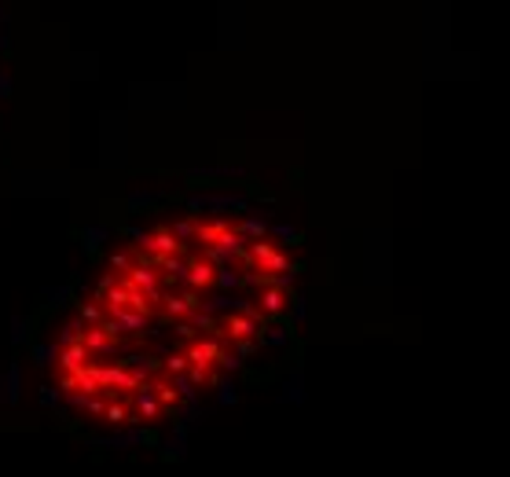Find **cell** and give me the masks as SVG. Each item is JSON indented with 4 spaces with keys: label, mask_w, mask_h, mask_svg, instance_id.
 I'll use <instances>...</instances> for the list:
<instances>
[{
    "label": "cell",
    "mask_w": 510,
    "mask_h": 477,
    "mask_svg": "<svg viewBox=\"0 0 510 477\" xmlns=\"http://www.w3.org/2000/svg\"><path fill=\"white\" fill-rule=\"evenodd\" d=\"M8 400L11 404L19 400V364H11V371H8Z\"/></svg>",
    "instance_id": "obj_36"
},
{
    "label": "cell",
    "mask_w": 510,
    "mask_h": 477,
    "mask_svg": "<svg viewBox=\"0 0 510 477\" xmlns=\"http://www.w3.org/2000/svg\"><path fill=\"white\" fill-rule=\"evenodd\" d=\"M125 279H129V283H133L136 290H144L147 301H150V309H155L158 301L166 298V294H161V275H158L155 264H133V269L125 272Z\"/></svg>",
    "instance_id": "obj_3"
},
{
    "label": "cell",
    "mask_w": 510,
    "mask_h": 477,
    "mask_svg": "<svg viewBox=\"0 0 510 477\" xmlns=\"http://www.w3.org/2000/svg\"><path fill=\"white\" fill-rule=\"evenodd\" d=\"M63 397H66V404H70V408H85V393H63Z\"/></svg>",
    "instance_id": "obj_42"
},
{
    "label": "cell",
    "mask_w": 510,
    "mask_h": 477,
    "mask_svg": "<svg viewBox=\"0 0 510 477\" xmlns=\"http://www.w3.org/2000/svg\"><path fill=\"white\" fill-rule=\"evenodd\" d=\"M140 206H150V195L147 191H133L129 195V209H140Z\"/></svg>",
    "instance_id": "obj_40"
},
{
    "label": "cell",
    "mask_w": 510,
    "mask_h": 477,
    "mask_svg": "<svg viewBox=\"0 0 510 477\" xmlns=\"http://www.w3.org/2000/svg\"><path fill=\"white\" fill-rule=\"evenodd\" d=\"M103 408H107V393H88V397H85V411L88 415L103 418Z\"/></svg>",
    "instance_id": "obj_33"
},
{
    "label": "cell",
    "mask_w": 510,
    "mask_h": 477,
    "mask_svg": "<svg viewBox=\"0 0 510 477\" xmlns=\"http://www.w3.org/2000/svg\"><path fill=\"white\" fill-rule=\"evenodd\" d=\"M125 235H129V239L136 242V246H144V239H147V231H144V228H125Z\"/></svg>",
    "instance_id": "obj_43"
},
{
    "label": "cell",
    "mask_w": 510,
    "mask_h": 477,
    "mask_svg": "<svg viewBox=\"0 0 510 477\" xmlns=\"http://www.w3.org/2000/svg\"><path fill=\"white\" fill-rule=\"evenodd\" d=\"M173 389H177L180 400H199V389H195V382L188 375H173Z\"/></svg>",
    "instance_id": "obj_27"
},
{
    "label": "cell",
    "mask_w": 510,
    "mask_h": 477,
    "mask_svg": "<svg viewBox=\"0 0 510 477\" xmlns=\"http://www.w3.org/2000/svg\"><path fill=\"white\" fill-rule=\"evenodd\" d=\"M11 342H15V345H22V342H26V323H22V316H15V320H11Z\"/></svg>",
    "instance_id": "obj_37"
},
{
    "label": "cell",
    "mask_w": 510,
    "mask_h": 477,
    "mask_svg": "<svg viewBox=\"0 0 510 477\" xmlns=\"http://www.w3.org/2000/svg\"><path fill=\"white\" fill-rule=\"evenodd\" d=\"M48 298H52V305H63L70 298V286H55V290H48Z\"/></svg>",
    "instance_id": "obj_41"
},
{
    "label": "cell",
    "mask_w": 510,
    "mask_h": 477,
    "mask_svg": "<svg viewBox=\"0 0 510 477\" xmlns=\"http://www.w3.org/2000/svg\"><path fill=\"white\" fill-rule=\"evenodd\" d=\"M294 338V323H264L261 327V345H272V349H283V345H291Z\"/></svg>",
    "instance_id": "obj_12"
},
{
    "label": "cell",
    "mask_w": 510,
    "mask_h": 477,
    "mask_svg": "<svg viewBox=\"0 0 510 477\" xmlns=\"http://www.w3.org/2000/svg\"><path fill=\"white\" fill-rule=\"evenodd\" d=\"M150 429H125V434H114V437H92L96 448H133V445H150Z\"/></svg>",
    "instance_id": "obj_8"
},
{
    "label": "cell",
    "mask_w": 510,
    "mask_h": 477,
    "mask_svg": "<svg viewBox=\"0 0 510 477\" xmlns=\"http://www.w3.org/2000/svg\"><path fill=\"white\" fill-rule=\"evenodd\" d=\"M88 360H92V356H88V349L77 342V345H63V349H59V360H55V364H59L66 375H74V371H81V367L88 364Z\"/></svg>",
    "instance_id": "obj_13"
},
{
    "label": "cell",
    "mask_w": 510,
    "mask_h": 477,
    "mask_svg": "<svg viewBox=\"0 0 510 477\" xmlns=\"http://www.w3.org/2000/svg\"><path fill=\"white\" fill-rule=\"evenodd\" d=\"M0 48H8V37H4V15H0Z\"/></svg>",
    "instance_id": "obj_46"
},
{
    "label": "cell",
    "mask_w": 510,
    "mask_h": 477,
    "mask_svg": "<svg viewBox=\"0 0 510 477\" xmlns=\"http://www.w3.org/2000/svg\"><path fill=\"white\" fill-rule=\"evenodd\" d=\"M166 371H169V375H184V371H188V360H184V353H169V356H166Z\"/></svg>",
    "instance_id": "obj_34"
},
{
    "label": "cell",
    "mask_w": 510,
    "mask_h": 477,
    "mask_svg": "<svg viewBox=\"0 0 510 477\" xmlns=\"http://www.w3.org/2000/svg\"><path fill=\"white\" fill-rule=\"evenodd\" d=\"M107 239H110V228H81V246L88 253H96Z\"/></svg>",
    "instance_id": "obj_20"
},
{
    "label": "cell",
    "mask_w": 510,
    "mask_h": 477,
    "mask_svg": "<svg viewBox=\"0 0 510 477\" xmlns=\"http://www.w3.org/2000/svg\"><path fill=\"white\" fill-rule=\"evenodd\" d=\"M70 378H74V386H77V393H85V397H88V393H99V386H96V378L88 375V364L81 367V371H74Z\"/></svg>",
    "instance_id": "obj_28"
},
{
    "label": "cell",
    "mask_w": 510,
    "mask_h": 477,
    "mask_svg": "<svg viewBox=\"0 0 510 477\" xmlns=\"http://www.w3.org/2000/svg\"><path fill=\"white\" fill-rule=\"evenodd\" d=\"M283 400H301V371H294V378L286 382V393H283Z\"/></svg>",
    "instance_id": "obj_35"
},
{
    "label": "cell",
    "mask_w": 510,
    "mask_h": 477,
    "mask_svg": "<svg viewBox=\"0 0 510 477\" xmlns=\"http://www.w3.org/2000/svg\"><path fill=\"white\" fill-rule=\"evenodd\" d=\"M59 360V345H33V364L37 367H52Z\"/></svg>",
    "instance_id": "obj_25"
},
{
    "label": "cell",
    "mask_w": 510,
    "mask_h": 477,
    "mask_svg": "<svg viewBox=\"0 0 510 477\" xmlns=\"http://www.w3.org/2000/svg\"><path fill=\"white\" fill-rule=\"evenodd\" d=\"M217 367H220V371H228V375H231V371H239V367H242V356H239V353H231V349H220V356H217Z\"/></svg>",
    "instance_id": "obj_30"
},
{
    "label": "cell",
    "mask_w": 510,
    "mask_h": 477,
    "mask_svg": "<svg viewBox=\"0 0 510 477\" xmlns=\"http://www.w3.org/2000/svg\"><path fill=\"white\" fill-rule=\"evenodd\" d=\"M268 231H272L275 239H283L286 246H301V231L294 224H268Z\"/></svg>",
    "instance_id": "obj_26"
},
{
    "label": "cell",
    "mask_w": 510,
    "mask_h": 477,
    "mask_svg": "<svg viewBox=\"0 0 510 477\" xmlns=\"http://www.w3.org/2000/svg\"><path fill=\"white\" fill-rule=\"evenodd\" d=\"M202 261H210L213 269H224V264H235V257H231V253H224L220 246H213V242H206V250H202Z\"/></svg>",
    "instance_id": "obj_24"
},
{
    "label": "cell",
    "mask_w": 510,
    "mask_h": 477,
    "mask_svg": "<svg viewBox=\"0 0 510 477\" xmlns=\"http://www.w3.org/2000/svg\"><path fill=\"white\" fill-rule=\"evenodd\" d=\"M173 235H177L180 246H188V242H195V220H177V224L169 228Z\"/></svg>",
    "instance_id": "obj_29"
},
{
    "label": "cell",
    "mask_w": 510,
    "mask_h": 477,
    "mask_svg": "<svg viewBox=\"0 0 510 477\" xmlns=\"http://www.w3.org/2000/svg\"><path fill=\"white\" fill-rule=\"evenodd\" d=\"M150 389H155V397H158V404H161V411H173L180 404V397H177V389H173V382H150Z\"/></svg>",
    "instance_id": "obj_21"
},
{
    "label": "cell",
    "mask_w": 510,
    "mask_h": 477,
    "mask_svg": "<svg viewBox=\"0 0 510 477\" xmlns=\"http://www.w3.org/2000/svg\"><path fill=\"white\" fill-rule=\"evenodd\" d=\"M220 349H224V342H220V338H195V342L188 345V353H184V360H188V367L213 371Z\"/></svg>",
    "instance_id": "obj_4"
},
{
    "label": "cell",
    "mask_w": 510,
    "mask_h": 477,
    "mask_svg": "<svg viewBox=\"0 0 510 477\" xmlns=\"http://www.w3.org/2000/svg\"><path fill=\"white\" fill-rule=\"evenodd\" d=\"M213 283H217L220 290H239V269H235V264H224V269H217Z\"/></svg>",
    "instance_id": "obj_23"
},
{
    "label": "cell",
    "mask_w": 510,
    "mask_h": 477,
    "mask_svg": "<svg viewBox=\"0 0 510 477\" xmlns=\"http://www.w3.org/2000/svg\"><path fill=\"white\" fill-rule=\"evenodd\" d=\"M107 316L121 327V334H150V316H147V312L118 309V312H107Z\"/></svg>",
    "instance_id": "obj_9"
},
{
    "label": "cell",
    "mask_w": 510,
    "mask_h": 477,
    "mask_svg": "<svg viewBox=\"0 0 510 477\" xmlns=\"http://www.w3.org/2000/svg\"><path fill=\"white\" fill-rule=\"evenodd\" d=\"M121 367L133 375V382L140 386V382H150V375L158 371V360L155 356H147V353H133V356H125L121 360Z\"/></svg>",
    "instance_id": "obj_10"
},
{
    "label": "cell",
    "mask_w": 510,
    "mask_h": 477,
    "mask_svg": "<svg viewBox=\"0 0 510 477\" xmlns=\"http://www.w3.org/2000/svg\"><path fill=\"white\" fill-rule=\"evenodd\" d=\"M103 418H107L110 426L133 422V411H129V404H125L121 393H107V408H103Z\"/></svg>",
    "instance_id": "obj_14"
},
{
    "label": "cell",
    "mask_w": 510,
    "mask_h": 477,
    "mask_svg": "<svg viewBox=\"0 0 510 477\" xmlns=\"http://www.w3.org/2000/svg\"><path fill=\"white\" fill-rule=\"evenodd\" d=\"M110 269L129 272V269H133V257H129V253H110Z\"/></svg>",
    "instance_id": "obj_39"
},
{
    "label": "cell",
    "mask_w": 510,
    "mask_h": 477,
    "mask_svg": "<svg viewBox=\"0 0 510 477\" xmlns=\"http://www.w3.org/2000/svg\"><path fill=\"white\" fill-rule=\"evenodd\" d=\"M188 261L184 253H169V257H158L155 269H166V279H173V283H184V275H188Z\"/></svg>",
    "instance_id": "obj_16"
},
{
    "label": "cell",
    "mask_w": 510,
    "mask_h": 477,
    "mask_svg": "<svg viewBox=\"0 0 510 477\" xmlns=\"http://www.w3.org/2000/svg\"><path fill=\"white\" fill-rule=\"evenodd\" d=\"M184 451H188V426H177L173 437L166 440V448H161V459H180Z\"/></svg>",
    "instance_id": "obj_17"
},
{
    "label": "cell",
    "mask_w": 510,
    "mask_h": 477,
    "mask_svg": "<svg viewBox=\"0 0 510 477\" xmlns=\"http://www.w3.org/2000/svg\"><path fill=\"white\" fill-rule=\"evenodd\" d=\"M88 375L96 378L99 393H133L136 389L133 375L121 364H96V360H88Z\"/></svg>",
    "instance_id": "obj_1"
},
{
    "label": "cell",
    "mask_w": 510,
    "mask_h": 477,
    "mask_svg": "<svg viewBox=\"0 0 510 477\" xmlns=\"http://www.w3.org/2000/svg\"><path fill=\"white\" fill-rule=\"evenodd\" d=\"M173 331H177L180 338H188V342H195V331H191V323H188V320H184V323H177V327H173Z\"/></svg>",
    "instance_id": "obj_44"
},
{
    "label": "cell",
    "mask_w": 510,
    "mask_h": 477,
    "mask_svg": "<svg viewBox=\"0 0 510 477\" xmlns=\"http://www.w3.org/2000/svg\"><path fill=\"white\" fill-rule=\"evenodd\" d=\"M81 331H85V327H81V320H70V323H66L63 334H59V349H63V345H77V342H81Z\"/></svg>",
    "instance_id": "obj_31"
},
{
    "label": "cell",
    "mask_w": 510,
    "mask_h": 477,
    "mask_svg": "<svg viewBox=\"0 0 510 477\" xmlns=\"http://www.w3.org/2000/svg\"><path fill=\"white\" fill-rule=\"evenodd\" d=\"M261 327H264V323L242 316V312H231V316L220 320V331H224V338H231V342H257Z\"/></svg>",
    "instance_id": "obj_5"
},
{
    "label": "cell",
    "mask_w": 510,
    "mask_h": 477,
    "mask_svg": "<svg viewBox=\"0 0 510 477\" xmlns=\"http://www.w3.org/2000/svg\"><path fill=\"white\" fill-rule=\"evenodd\" d=\"M59 400H63V393H59V389H52V386H44V389H41V404H44V408H55Z\"/></svg>",
    "instance_id": "obj_38"
},
{
    "label": "cell",
    "mask_w": 510,
    "mask_h": 477,
    "mask_svg": "<svg viewBox=\"0 0 510 477\" xmlns=\"http://www.w3.org/2000/svg\"><path fill=\"white\" fill-rule=\"evenodd\" d=\"M239 235L246 239V242H257V239H264L268 235V217H257V213H250V217H242L239 220Z\"/></svg>",
    "instance_id": "obj_15"
},
{
    "label": "cell",
    "mask_w": 510,
    "mask_h": 477,
    "mask_svg": "<svg viewBox=\"0 0 510 477\" xmlns=\"http://www.w3.org/2000/svg\"><path fill=\"white\" fill-rule=\"evenodd\" d=\"M213 386H217V404H220V408H228V404H235V400H239L235 382H231V378H220V375H217Z\"/></svg>",
    "instance_id": "obj_22"
},
{
    "label": "cell",
    "mask_w": 510,
    "mask_h": 477,
    "mask_svg": "<svg viewBox=\"0 0 510 477\" xmlns=\"http://www.w3.org/2000/svg\"><path fill=\"white\" fill-rule=\"evenodd\" d=\"M224 228H231L224 217L210 220V224H202V220H195V239H199V242H217V235H220Z\"/></svg>",
    "instance_id": "obj_19"
},
{
    "label": "cell",
    "mask_w": 510,
    "mask_h": 477,
    "mask_svg": "<svg viewBox=\"0 0 510 477\" xmlns=\"http://www.w3.org/2000/svg\"><path fill=\"white\" fill-rule=\"evenodd\" d=\"M8 96H11V77L0 70V99H8Z\"/></svg>",
    "instance_id": "obj_45"
},
{
    "label": "cell",
    "mask_w": 510,
    "mask_h": 477,
    "mask_svg": "<svg viewBox=\"0 0 510 477\" xmlns=\"http://www.w3.org/2000/svg\"><path fill=\"white\" fill-rule=\"evenodd\" d=\"M125 404L133 408V422H158L161 418V404L155 397V389H150V382H140V386L125 397Z\"/></svg>",
    "instance_id": "obj_2"
},
{
    "label": "cell",
    "mask_w": 510,
    "mask_h": 477,
    "mask_svg": "<svg viewBox=\"0 0 510 477\" xmlns=\"http://www.w3.org/2000/svg\"><path fill=\"white\" fill-rule=\"evenodd\" d=\"M199 309H202V312H217V309H235V298H231V294H217V298H210V301H199Z\"/></svg>",
    "instance_id": "obj_32"
},
{
    "label": "cell",
    "mask_w": 510,
    "mask_h": 477,
    "mask_svg": "<svg viewBox=\"0 0 510 477\" xmlns=\"http://www.w3.org/2000/svg\"><path fill=\"white\" fill-rule=\"evenodd\" d=\"M81 345L88 349V356H114L121 349V342H114L103 327H85L81 331Z\"/></svg>",
    "instance_id": "obj_6"
},
{
    "label": "cell",
    "mask_w": 510,
    "mask_h": 477,
    "mask_svg": "<svg viewBox=\"0 0 510 477\" xmlns=\"http://www.w3.org/2000/svg\"><path fill=\"white\" fill-rule=\"evenodd\" d=\"M213 275H217V269L210 261L195 257V261H188V275H184V283H188L191 290H206V286H213Z\"/></svg>",
    "instance_id": "obj_11"
},
{
    "label": "cell",
    "mask_w": 510,
    "mask_h": 477,
    "mask_svg": "<svg viewBox=\"0 0 510 477\" xmlns=\"http://www.w3.org/2000/svg\"><path fill=\"white\" fill-rule=\"evenodd\" d=\"M257 312L264 320H279L283 312H291V294H283V290H275V286H261V305Z\"/></svg>",
    "instance_id": "obj_7"
},
{
    "label": "cell",
    "mask_w": 510,
    "mask_h": 477,
    "mask_svg": "<svg viewBox=\"0 0 510 477\" xmlns=\"http://www.w3.org/2000/svg\"><path fill=\"white\" fill-rule=\"evenodd\" d=\"M103 316H107V309L99 305V301H81V309H77V320H81V327H99Z\"/></svg>",
    "instance_id": "obj_18"
}]
</instances>
